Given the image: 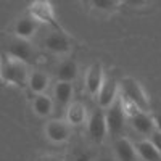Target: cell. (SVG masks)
Returning a JSON list of instances; mask_svg holds the SVG:
<instances>
[{
  "instance_id": "4fadbf2b",
  "label": "cell",
  "mask_w": 161,
  "mask_h": 161,
  "mask_svg": "<svg viewBox=\"0 0 161 161\" xmlns=\"http://www.w3.org/2000/svg\"><path fill=\"white\" fill-rule=\"evenodd\" d=\"M37 31V21L32 18V16H26V18H21L18 23H16V28H15V32L18 36V39H29L34 32Z\"/></svg>"
},
{
  "instance_id": "ba28073f",
  "label": "cell",
  "mask_w": 161,
  "mask_h": 161,
  "mask_svg": "<svg viewBox=\"0 0 161 161\" xmlns=\"http://www.w3.org/2000/svg\"><path fill=\"white\" fill-rule=\"evenodd\" d=\"M103 84V69L100 63H93L86 76V87L90 95H97Z\"/></svg>"
},
{
  "instance_id": "8992f818",
  "label": "cell",
  "mask_w": 161,
  "mask_h": 161,
  "mask_svg": "<svg viewBox=\"0 0 161 161\" xmlns=\"http://www.w3.org/2000/svg\"><path fill=\"white\" fill-rule=\"evenodd\" d=\"M97 98H98V105L102 108H108L111 106L116 98H118V82L114 77H108L106 80H103V84L97 93Z\"/></svg>"
},
{
  "instance_id": "8fae6325",
  "label": "cell",
  "mask_w": 161,
  "mask_h": 161,
  "mask_svg": "<svg viewBox=\"0 0 161 161\" xmlns=\"http://www.w3.org/2000/svg\"><path fill=\"white\" fill-rule=\"evenodd\" d=\"M130 123H132V127L136 129L137 132L143 134V136H152V132L155 130L152 116L147 114V113H143V111L137 113L136 116H132V118H130Z\"/></svg>"
},
{
  "instance_id": "6da1fadb",
  "label": "cell",
  "mask_w": 161,
  "mask_h": 161,
  "mask_svg": "<svg viewBox=\"0 0 161 161\" xmlns=\"http://www.w3.org/2000/svg\"><path fill=\"white\" fill-rule=\"evenodd\" d=\"M0 77H2L3 82L24 87L28 84L29 77L28 64L10 55H2V58H0Z\"/></svg>"
},
{
  "instance_id": "30bf717a",
  "label": "cell",
  "mask_w": 161,
  "mask_h": 161,
  "mask_svg": "<svg viewBox=\"0 0 161 161\" xmlns=\"http://www.w3.org/2000/svg\"><path fill=\"white\" fill-rule=\"evenodd\" d=\"M31 15L36 21H44L48 24L55 26V19H53V8L48 2H36L31 7Z\"/></svg>"
},
{
  "instance_id": "5bb4252c",
  "label": "cell",
  "mask_w": 161,
  "mask_h": 161,
  "mask_svg": "<svg viewBox=\"0 0 161 161\" xmlns=\"http://www.w3.org/2000/svg\"><path fill=\"white\" fill-rule=\"evenodd\" d=\"M66 116H68V124H71V126L82 124L86 121V106L80 102H74L68 106Z\"/></svg>"
},
{
  "instance_id": "9a60e30c",
  "label": "cell",
  "mask_w": 161,
  "mask_h": 161,
  "mask_svg": "<svg viewBox=\"0 0 161 161\" xmlns=\"http://www.w3.org/2000/svg\"><path fill=\"white\" fill-rule=\"evenodd\" d=\"M28 86H29V89L32 92H36L37 95H40V93L48 87V77L42 71H34L28 77Z\"/></svg>"
},
{
  "instance_id": "7a4b0ae2",
  "label": "cell",
  "mask_w": 161,
  "mask_h": 161,
  "mask_svg": "<svg viewBox=\"0 0 161 161\" xmlns=\"http://www.w3.org/2000/svg\"><path fill=\"white\" fill-rule=\"evenodd\" d=\"M121 87H123V93H124L123 97L130 100L140 111L147 113V110H148V98H147L143 89L140 87L137 80L132 77H126L121 80Z\"/></svg>"
},
{
  "instance_id": "3957f363",
  "label": "cell",
  "mask_w": 161,
  "mask_h": 161,
  "mask_svg": "<svg viewBox=\"0 0 161 161\" xmlns=\"http://www.w3.org/2000/svg\"><path fill=\"white\" fill-rule=\"evenodd\" d=\"M105 123H106V130L111 136L118 137L121 132L124 130V124H126V114L123 111L119 98H116V102L108 106V110L105 113Z\"/></svg>"
},
{
  "instance_id": "e0dca14e",
  "label": "cell",
  "mask_w": 161,
  "mask_h": 161,
  "mask_svg": "<svg viewBox=\"0 0 161 161\" xmlns=\"http://www.w3.org/2000/svg\"><path fill=\"white\" fill-rule=\"evenodd\" d=\"M32 108L34 111L39 114V116H48L53 110V102L50 97L44 95V93H40V95L34 97V102H32Z\"/></svg>"
},
{
  "instance_id": "7c38bea8",
  "label": "cell",
  "mask_w": 161,
  "mask_h": 161,
  "mask_svg": "<svg viewBox=\"0 0 161 161\" xmlns=\"http://www.w3.org/2000/svg\"><path fill=\"white\" fill-rule=\"evenodd\" d=\"M114 153H116L119 161H134L136 159V150H134V145L124 137L116 139V142H114Z\"/></svg>"
},
{
  "instance_id": "44dd1931",
  "label": "cell",
  "mask_w": 161,
  "mask_h": 161,
  "mask_svg": "<svg viewBox=\"0 0 161 161\" xmlns=\"http://www.w3.org/2000/svg\"><path fill=\"white\" fill-rule=\"evenodd\" d=\"M152 121H153L155 130L161 132V106H156V108H153V113H152Z\"/></svg>"
},
{
  "instance_id": "cb8c5ba5",
  "label": "cell",
  "mask_w": 161,
  "mask_h": 161,
  "mask_svg": "<svg viewBox=\"0 0 161 161\" xmlns=\"http://www.w3.org/2000/svg\"><path fill=\"white\" fill-rule=\"evenodd\" d=\"M40 161H63V159L58 158V156H53V155H47V156L40 158Z\"/></svg>"
},
{
  "instance_id": "ffe728a7",
  "label": "cell",
  "mask_w": 161,
  "mask_h": 161,
  "mask_svg": "<svg viewBox=\"0 0 161 161\" xmlns=\"http://www.w3.org/2000/svg\"><path fill=\"white\" fill-rule=\"evenodd\" d=\"M92 5L100 10H113L116 5H119V2H114V0H93Z\"/></svg>"
},
{
  "instance_id": "5b68a950",
  "label": "cell",
  "mask_w": 161,
  "mask_h": 161,
  "mask_svg": "<svg viewBox=\"0 0 161 161\" xmlns=\"http://www.w3.org/2000/svg\"><path fill=\"white\" fill-rule=\"evenodd\" d=\"M106 123H105V113L102 110L93 111L89 119V136L95 143H102L106 136Z\"/></svg>"
},
{
  "instance_id": "7402d4cb",
  "label": "cell",
  "mask_w": 161,
  "mask_h": 161,
  "mask_svg": "<svg viewBox=\"0 0 161 161\" xmlns=\"http://www.w3.org/2000/svg\"><path fill=\"white\" fill-rule=\"evenodd\" d=\"M148 142L155 147V150L161 155V132L153 130V132H152V136H150V140H148Z\"/></svg>"
},
{
  "instance_id": "603a6c76",
  "label": "cell",
  "mask_w": 161,
  "mask_h": 161,
  "mask_svg": "<svg viewBox=\"0 0 161 161\" xmlns=\"http://www.w3.org/2000/svg\"><path fill=\"white\" fill-rule=\"evenodd\" d=\"M76 161H92V156H90L89 153H80V155L76 158Z\"/></svg>"
},
{
  "instance_id": "d6986e66",
  "label": "cell",
  "mask_w": 161,
  "mask_h": 161,
  "mask_svg": "<svg viewBox=\"0 0 161 161\" xmlns=\"http://www.w3.org/2000/svg\"><path fill=\"white\" fill-rule=\"evenodd\" d=\"M73 97V86L69 82H58L55 86V98L58 103L66 105L71 102Z\"/></svg>"
},
{
  "instance_id": "52a82bcc",
  "label": "cell",
  "mask_w": 161,
  "mask_h": 161,
  "mask_svg": "<svg viewBox=\"0 0 161 161\" xmlns=\"http://www.w3.org/2000/svg\"><path fill=\"white\" fill-rule=\"evenodd\" d=\"M69 124L68 123H63V121H48L47 123V127H45V134L47 137L52 140V142H57V143H61L64 140H68L69 137Z\"/></svg>"
},
{
  "instance_id": "2e32d148",
  "label": "cell",
  "mask_w": 161,
  "mask_h": 161,
  "mask_svg": "<svg viewBox=\"0 0 161 161\" xmlns=\"http://www.w3.org/2000/svg\"><path fill=\"white\" fill-rule=\"evenodd\" d=\"M77 76V64L73 60H66L58 66V79L60 82H69L74 80Z\"/></svg>"
},
{
  "instance_id": "277c9868",
  "label": "cell",
  "mask_w": 161,
  "mask_h": 161,
  "mask_svg": "<svg viewBox=\"0 0 161 161\" xmlns=\"http://www.w3.org/2000/svg\"><path fill=\"white\" fill-rule=\"evenodd\" d=\"M8 55L28 64L34 58V50H32V47L28 40L15 39V40H11L10 45H8Z\"/></svg>"
},
{
  "instance_id": "ac0fdd59",
  "label": "cell",
  "mask_w": 161,
  "mask_h": 161,
  "mask_svg": "<svg viewBox=\"0 0 161 161\" xmlns=\"http://www.w3.org/2000/svg\"><path fill=\"white\" fill-rule=\"evenodd\" d=\"M137 153L145 161H161V155L155 150V147L148 140H143V142L137 143Z\"/></svg>"
},
{
  "instance_id": "9c48e42d",
  "label": "cell",
  "mask_w": 161,
  "mask_h": 161,
  "mask_svg": "<svg viewBox=\"0 0 161 161\" xmlns=\"http://www.w3.org/2000/svg\"><path fill=\"white\" fill-rule=\"evenodd\" d=\"M45 47L53 53H68L71 48L69 40L66 39L64 34H61L58 31H53L45 37Z\"/></svg>"
}]
</instances>
